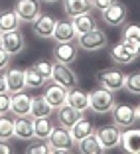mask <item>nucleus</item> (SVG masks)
<instances>
[{"mask_svg":"<svg viewBox=\"0 0 140 154\" xmlns=\"http://www.w3.org/2000/svg\"><path fill=\"white\" fill-rule=\"evenodd\" d=\"M120 128L117 127V125H105V127H99L95 131L97 138H99V142L103 144L105 152L107 150H113L117 148V146H120Z\"/></svg>","mask_w":140,"mask_h":154,"instance_id":"nucleus-8","label":"nucleus"},{"mask_svg":"<svg viewBox=\"0 0 140 154\" xmlns=\"http://www.w3.org/2000/svg\"><path fill=\"white\" fill-rule=\"evenodd\" d=\"M10 152H12V148L6 144V140H0V154H10Z\"/></svg>","mask_w":140,"mask_h":154,"instance_id":"nucleus-40","label":"nucleus"},{"mask_svg":"<svg viewBox=\"0 0 140 154\" xmlns=\"http://www.w3.org/2000/svg\"><path fill=\"white\" fill-rule=\"evenodd\" d=\"M14 12L18 14V18L22 22H34L41 14V8L38 0H18L14 6Z\"/></svg>","mask_w":140,"mask_h":154,"instance_id":"nucleus-10","label":"nucleus"},{"mask_svg":"<svg viewBox=\"0 0 140 154\" xmlns=\"http://www.w3.org/2000/svg\"><path fill=\"white\" fill-rule=\"evenodd\" d=\"M14 136L20 140H32L34 138V119L32 115L14 119Z\"/></svg>","mask_w":140,"mask_h":154,"instance_id":"nucleus-15","label":"nucleus"},{"mask_svg":"<svg viewBox=\"0 0 140 154\" xmlns=\"http://www.w3.org/2000/svg\"><path fill=\"white\" fill-rule=\"evenodd\" d=\"M10 101H12V93H0V115L10 113Z\"/></svg>","mask_w":140,"mask_h":154,"instance_id":"nucleus-35","label":"nucleus"},{"mask_svg":"<svg viewBox=\"0 0 140 154\" xmlns=\"http://www.w3.org/2000/svg\"><path fill=\"white\" fill-rule=\"evenodd\" d=\"M114 103H117V101H114V93L105 89V87L89 91V111H93V113L107 115V113H111Z\"/></svg>","mask_w":140,"mask_h":154,"instance_id":"nucleus-2","label":"nucleus"},{"mask_svg":"<svg viewBox=\"0 0 140 154\" xmlns=\"http://www.w3.org/2000/svg\"><path fill=\"white\" fill-rule=\"evenodd\" d=\"M124 89H126L130 95H140V71H134V73H130V75H126Z\"/></svg>","mask_w":140,"mask_h":154,"instance_id":"nucleus-31","label":"nucleus"},{"mask_svg":"<svg viewBox=\"0 0 140 154\" xmlns=\"http://www.w3.org/2000/svg\"><path fill=\"white\" fill-rule=\"evenodd\" d=\"M120 146L128 154H140V128H124L120 132Z\"/></svg>","mask_w":140,"mask_h":154,"instance_id":"nucleus-13","label":"nucleus"},{"mask_svg":"<svg viewBox=\"0 0 140 154\" xmlns=\"http://www.w3.org/2000/svg\"><path fill=\"white\" fill-rule=\"evenodd\" d=\"M51 111H53V107H51V105L44 99V95H41V97H36V99H32V109H30V115H32V119H38V117H50Z\"/></svg>","mask_w":140,"mask_h":154,"instance_id":"nucleus-28","label":"nucleus"},{"mask_svg":"<svg viewBox=\"0 0 140 154\" xmlns=\"http://www.w3.org/2000/svg\"><path fill=\"white\" fill-rule=\"evenodd\" d=\"M55 44H65V42H75L77 40V32L73 28L71 20H57L55 24V30H53V36Z\"/></svg>","mask_w":140,"mask_h":154,"instance_id":"nucleus-16","label":"nucleus"},{"mask_svg":"<svg viewBox=\"0 0 140 154\" xmlns=\"http://www.w3.org/2000/svg\"><path fill=\"white\" fill-rule=\"evenodd\" d=\"M101 14H103L105 24H108V26H113V28H118V26H124L126 24V6L122 4V2L111 4Z\"/></svg>","mask_w":140,"mask_h":154,"instance_id":"nucleus-9","label":"nucleus"},{"mask_svg":"<svg viewBox=\"0 0 140 154\" xmlns=\"http://www.w3.org/2000/svg\"><path fill=\"white\" fill-rule=\"evenodd\" d=\"M0 93H10L8 91V83H6V77L0 73Z\"/></svg>","mask_w":140,"mask_h":154,"instance_id":"nucleus-39","label":"nucleus"},{"mask_svg":"<svg viewBox=\"0 0 140 154\" xmlns=\"http://www.w3.org/2000/svg\"><path fill=\"white\" fill-rule=\"evenodd\" d=\"M117 0H93V8H97L99 12H103V10H107L111 4H114Z\"/></svg>","mask_w":140,"mask_h":154,"instance_id":"nucleus-38","label":"nucleus"},{"mask_svg":"<svg viewBox=\"0 0 140 154\" xmlns=\"http://www.w3.org/2000/svg\"><path fill=\"white\" fill-rule=\"evenodd\" d=\"M34 34L40 38H51L53 36V30H55V24H57V20L53 18V16H50V14H40L36 20H34Z\"/></svg>","mask_w":140,"mask_h":154,"instance_id":"nucleus-18","label":"nucleus"},{"mask_svg":"<svg viewBox=\"0 0 140 154\" xmlns=\"http://www.w3.org/2000/svg\"><path fill=\"white\" fill-rule=\"evenodd\" d=\"M77 54H79V45L75 42H65V44H55L53 48V59L59 63H75Z\"/></svg>","mask_w":140,"mask_h":154,"instance_id":"nucleus-11","label":"nucleus"},{"mask_svg":"<svg viewBox=\"0 0 140 154\" xmlns=\"http://www.w3.org/2000/svg\"><path fill=\"white\" fill-rule=\"evenodd\" d=\"M111 121L118 128H128V127H134L138 119H136L134 107H130L126 103H114V107L111 109Z\"/></svg>","mask_w":140,"mask_h":154,"instance_id":"nucleus-5","label":"nucleus"},{"mask_svg":"<svg viewBox=\"0 0 140 154\" xmlns=\"http://www.w3.org/2000/svg\"><path fill=\"white\" fill-rule=\"evenodd\" d=\"M69 132H71L73 140H75V144H77V142L83 140L85 136L93 134V132H95V127H93V122H91L87 117H81V119H79V121H77L71 128H69Z\"/></svg>","mask_w":140,"mask_h":154,"instance_id":"nucleus-22","label":"nucleus"},{"mask_svg":"<svg viewBox=\"0 0 140 154\" xmlns=\"http://www.w3.org/2000/svg\"><path fill=\"white\" fill-rule=\"evenodd\" d=\"M50 81L57 83V85L65 87V89H73V87H77V75L67 63L53 61V69H51V79Z\"/></svg>","mask_w":140,"mask_h":154,"instance_id":"nucleus-6","label":"nucleus"},{"mask_svg":"<svg viewBox=\"0 0 140 154\" xmlns=\"http://www.w3.org/2000/svg\"><path fill=\"white\" fill-rule=\"evenodd\" d=\"M28 154H47L50 152V146L47 144H38V146H28L26 148Z\"/></svg>","mask_w":140,"mask_h":154,"instance_id":"nucleus-36","label":"nucleus"},{"mask_svg":"<svg viewBox=\"0 0 140 154\" xmlns=\"http://www.w3.org/2000/svg\"><path fill=\"white\" fill-rule=\"evenodd\" d=\"M57 111V122L61 125V127H65V128H71L73 125H75L79 119L83 117V113H79L77 109H73L71 105H61L59 109H55Z\"/></svg>","mask_w":140,"mask_h":154,"instance_id":"nucleus-19","label":"nucleus"},{"mask_svg":"<svg viewBox=\"0 0 140 154\" xmlns=\"http://www.w3.org/2000/svg\"><path fill=\"white\" fill-rule=\"evenodd\" d=\"M14 138V119H10L6 113L0 115V140Z\"/></svg>","mask_w":140,"mask_h":154,"instance_id":"nucleus-30","label":"nucleus"},{"mask_svg":"<svg viewBox=\"0 0 140 154\" xmlns=\"http://www.w3.org/2000/svg\"><path fill=\"white\" fill-rule=\"evenodd\" d=\"M0 36H2V34H0Z\"/></svg>","mask_w":140,"mask_h":154,"instance_id":"nucleus-43","label":"nucleus"},{"mask_svg":"<svg viewBox=\"0 0 140 154\" xmlns=\"http://www.w3.org/2000/svg\"><path fill=\"white\" fill-rule=\"evenodd\" d=\"M67 105H71L73 109H77L79 113H85V111H89V93H85V91L79 89V87H73V89H69Z\"/></svg>","mask_w":140,"mask_h":154,"instance_id":"nucleus-20","label":"nucleus"},{"mask_svg":"<svg viewBox=\"0 0 140 154\" xmlns=\"http://www.w3.org/2000/svg\"><path fill=\"white\" fill-rule=\"evenodd\" d=\"M22 20L18 18V14L14 10H2L0 12V34L10 32V30H18Z\"/></svg>","mask_w":140,"mask_h":154,"instance_id":"nucleus-25","label":"nucleus"},{"mask_svg":"<svg viewBox=\"0 0 140 154\" xmlns=\"http://www.w3.org/2000/svg\"><path fill=\"white\" fill-rule=\"evenodd\" d=\"M32 109V97L26 95L24 91L20 93H12V101H10V113L14 117H24V115H30Z\"/></svg>","mask_w":140,"mask_h":154,"instance_id":"nucleus-17","label":"nucleus"},{"mask_svg":"<svg viewBox=\"0 0 140 154\" xmlns=\"http://www.w3.org/2000/svg\"><path fill=\"white\" fill-rule=\"evenodd\" d=\"M71 22H73V28H75L77 36H79V34H85V32H89V30L95 28V20H93V14L91 12L77 14V16L71 18Z\"/></svg>","mask_w":140,"mask_h":154,"instance_id":"nucleus-26","label":"nucleus"},{"mask_svg":"<svg viewBox=\"0 0 140 154\" xmlns=\"http://www.w3.org/2000/svg\"><path fill=\"white\" fill-rule=\"evenodd\" d=\"M6 83H8V91L10 93H20V91H26V71L20 67H8L4 71Z\"/></svg>","mask_w":140,"mask_h":154,"instance_id":"nucleus-14","label":"nucleus"},{"mask_svg":"<svg viewBox=\"0 0 140 154\" xmlns=\"http://www.w3.org/2000/svg\"><path fill=\"white\" fill-rule=\"evenodd\" d=\"M8 65H10V55L0 48V73H4L8 69Z\"/></svg>","mask_w":140,"mask_h":154,"instance_id":"nucleus-37","label":"nucleus"},{"mask_svg":"<svg viewBox=\"0 0 140 154\" xmlns=\"http://www.w3.org/2000/svg\"><path fill=\"white\" fill-rule=\"evenodd\" d=\"M122 44L130 54H134L136 57H140V40H130V38H122Z\"/></svg>","mask_w":140,"mask_h":154,"instance_id":"nucleus-34","label":"nucleus"},{"mask_svg":"<svg viewBox=\"0 0 140 154\" xmlns=\"http://www.w3.org/2000/svg\"><path fill=\"white\" fill-rule=\"evenodd\" d=\"M77 150H79L81 154H103L105 152L103 144L99 142V138H97L95 132L89 134V136H85L83 140L77 142Z\"/></svg>","mask_w":140,"mask_h":154,"instance_id":"nucleus-24","label":"nucleus"},{"mask_svg":"<svg viewBox=\"0 0 140 154\" xmlns=\"http://www.w3.org/2000/svg\"><path fill=\"white\" fill-rule=\"evenodd\" d=\"M108 54H111V59H113L114 63H118V65H128V63H132L134 59H138L134 54H130V51L124 48V44H122V42L111 45Z\"/></svg>","mask_w":140,"mask_h":154,"instance_id":"nucleus-21","label":"nucleus"},{"mask_svg":"<svg viewBox=\"0 0 140 154\" xmlns=\"http://www.w3.org/2000/svg\"><path fill=\"white\" fill-rule=\"evenodd\" d=\"M93 10V0H63V12L69 18Z\"/></svg>","mask_w":140,"mask_h":154,"instance_id":"nucleus-23","label":"nucleus"},{"mask_svg":"<svg viewBox=\"0 0 140 154\" xmlns=\"http://www.w3.org/2000/svg\"><path fill=\"white\" fill-rule=\"evenodd\" d=\"M67 95H69V89H65V87H61V85H57V83L51 81L50 85L45 87L44 99L47 101L53 109H59L61 105L67 103Z\"/></svg>","mask_w":140,"mask_h":154,"instance_id":"nucleus-12","label":"nucleus"},{"mask_svg":"<svg viewBox=\"0 0 140 154\" xmlns=\"http://www.w3.org/2000/svg\"><path fill=\"white\" fill-rule=\"evenodd\" d=\"M34 67L40 71L41 77H45L47 81L51 79V69H53V61H47V59H40V61H36L34 63Z\"/></svg>","mask_w":140,"mask_h":154,"instance_id":"nucleus-32","label":"nucleus"},{"mask_svg":"<svg viewBox=\"0 0 140 154\" xmlns=\"http://www.w3.org/2000/svg\"><path fill=\"white\" fill-rule=\"evenodd\" d=\"M26 71V87L28 89H41V87L47 83V79L45 77H41L40 75V71H38L36 67H28V69H24Z\"/></svg>","mask_w":140,"mask_h":154,"instance_id":"nucleus-29","label":"nucleus"},{"mask_svg":"<svg viewBox=\"0 0 140 154\" xmlns=\"http://www.w3.org/2000/svg\"><path fill=\"white\" fill-rule=\"evenodd\" d=\"M122 38L140 40V24H126V26L122 28Z\"/></svg>","mask_w":140,"mask_h":154,"instance_id":"nucleus-33","label":"nucleus"},{"mask_svg":"<svg viewBox=\"0 0 140 154\" xmlns=\"http://www.w3.org/2000/svg\"><path fill=\"white\" fill-rule=\"evenodd\" d=\"M41 2H45V4H55V2H59V0H41Z\"/></svg>","mask_w":140,"mask_h":154,"instance_id":"nucleus-42","label":"nucleus"},{"mask_svg":"<svg viewBox=\"0 0 140 154\" xmlns=\"http://www.w3.org/2000/svg\"><path fill=\"white\" fill-rule=\"evenodd\" d=\"M47 146H50V152H57V154H67L75 148V140H73L69 128L65 127H53L47 136Z\"/></svg>","mask_w":140,"mask_h":154,"instance_id":"nucleus-1","label":"nucleus"},{"mask_svg":"<svg viewBox=\"0 0 140 154\" xmlns=\"http://www.w3.org/2000/svg\"><path fill=\"white\" fill-rule=\"evenodd\" d=\"M97 81H99L101 87L117 93V91L124 89L126 73L122 71V69H118V67H107V69H101V71L97 73Z\"/></svg>","mask_w":140,"mask_h":154,"instance_id":"nucleus-4","label":"nucleus"},{"mask_svg":"<svg viewBox=\"0 0 140 154\" xmlns=\"http://www.w3.org/2000/svg\"><path fill=\"white\" fill-rule=\"evenodd\" d=\"M134 111H136V119H138V121H140V103H138V105H136V107H134Z\"/></svg>","mask_w":140,"mask_h":154,"instance_id":"nucleus-41","label":"nucleus"},{"mask_svg":"<svg viewBox=\"0 0 140 154\" xmlns=\"http://www.w3.org/2000/svg\"><path fill=\"white\" fill-rule=\"evenodd\" d=\"M51 128H53V125H51L50 117H38V119H34V138L47 140Z\"/></svg>","mask_w":140,"mask_h":154,"instance_id":"nucleus-27","label":"nucleus"},{"mask_svg":"<svg viewBox=\"0 0 140 154\" xmlns=\"http://www.w3.org/2000/svg\"><path fill=\"white\" fill-rule=\"evenodd\" d=\"M26 45V40H24V34L18 30H10V32H4L0 36V48L6 51V54L12 57V55H18L20 51L24 50Z\"/></svg>","mask_w":140,"mask_h":154,"instance_id":"nucleus-7","label":"nucleus"},{"mask_svg":"<svg viewBox=\"0 0 140 154\" xmlns=\"http://www.w3.org/2000/svg\"><path fill=\"white\" fill-rule=\"evenodd\" d=\"M75 44L79 45V50H85V51H99L103 50V48H107L108 44V38L107 34L101 30V28H93V30H89V32L85 34H79L75 40Z\"/></svg>","mask_w":140,"mask_h":154,"instance_id":"nucleus-3","label":"nucleus"}]
</instances>
